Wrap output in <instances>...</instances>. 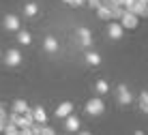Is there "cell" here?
Masks as SVG:
<instances>
[{
	"mask_svg": "<svg viewBox=\"0 0 148 135\" xmlns=\"http://www.w3.org/2000/svg\"><path fill=\"white\" fill-rule=\"evenodd\" d=\"M71 7H82V4H86V0H69Z\"/></svg>",
	"mask_w": 148,
	"mask_h": 135,
	"instance_id": "7402d4cb",
	"label": "cell"
},
{
	"mask_svg": "<svg viewBox=\"0 0 148 135\" xmlns=\"http://www.w3.org/2000/svg\"><path fill=\"white\" fill-rule=\"evenodd\" d=\"M17 43L30 45V43H32V37H30V32H26V30H19V32H17Z\"/></svg>",
	"mask_w": 148,
	"mask_h": 135,
	"instance_id": "2e32d148",
	"label": "cell"
},
{
	"mask_svg": "<svg viewBox=\"0 0 148 135\" xmlns=\"http://www.w3.org/2000/svg\"><path fill=\"white\" fill-rule=\"evenodd\" d=\"M86 62L92 64V66H97V64H101V56L97 54V51H88V54H86Z\"/></svg>",
	"mask_w": 148,
	"mask_h": 135,
	"instance_id": "e0dca14e",
	"label": "cell"
},
{
	"mask_svg": "<svg viewBox=\"0 0 148 135\" xmlns=\"http://www.w3.org/2000/svg\"><path fill=\"white\" fill-rule=\"evenodd\" d=\"M77 39H79V43L84 45V47H90L92 45V32H90L88 28H77Z\"/></svg>",
	"mask_w": 148,
	"mask_h": 135,
	"instance_id": "8992f818",
	"label": "cell"
},
{
	"mask_svg": "<svg viewBox=\"0 0 148 135\" xmlns=\"http://www.w3.org/2000/svg\"><path fill=\"white\" fill-rule=\"evenodd\" d=\"M4 26H7V30H19V17L17 15H7L4 17Z\"/></svg>",
	"mask_w": 148,
	"mask_h": 135,
	"instance_id": "4fadbf2b",
	"label": "cell"
},
{
	"mask_svg": "<svg viewBox=\"0 0 148 135\" xmlns=\"http://www.w3.org/2000/svg\"><path fill=\"white\" fill-rule=\"evenodd\" d=\"M11 110H13V112H17V114H26L30 107H28V103L24 101V99H15L13 105H11Z\"/></svg>",
	"mask_w": 148,
	"mask_h": 135,
	"instance_id": "8fae6325",
	"label": "cell"
},
{
	"mask_svg": "<svg viewBox=\"0 0 148 135\" xmlns=\"http://www.w3.org/2000/svg\"><path fill=\"white\" fill-rule=\"evenodd\" d=\"M127 11L135 13L137 17H148V4H146V2H137V0H133V2L127 7Z\"/></svg>",
	"mask_w": 148,
	"mask_h": 135,
	"instance_id": "277c9868",
	"label": "cell"
},
{
	"mask_svg": "<svg viewBox=\"0 0 148 135\" xmlns=\"http://www.w3.org/2000/svg\"><path fill=\"white\" fill-rule=\"evenodd\" d=\"M43 133V135H54V129L52 127H43V124H41V129H39V135Z\"/></svg>",
	"mask_w": 148,
	"mask_h": 135,
	"instance_id": "ffe728a7",
	"label": "cell"
},
{
	"mask_svg": "<svg viewBox=\"0 0 148 135\" xmlns=\"http://www.w3.org/2000/svg\"><path fill=\"white\" fill-rule=\"evenodd\" d=\"M4 62H7V66H17L22 62V54L17 49H9L7 56H4Z\"/></svg>",
	"mask_w": 148,
	"mask_h": 135,
	"instance_id": "52a82bcc",
	"label": "cell"
},
{
	"mask_svg": "<svg viewBox=\"0 0 148 135\" xmlns=\"http://www.w3.org/2000/svg\"><path fill=\"white\" fill-rule=\"evenodd\" d=\"M4 124H7V122H2V120H0V133H2V129H4Z\"/></svg>",
	"mask_w": 148,
	"mask_h": 135,
	"instance_id": "d4e9b609",
	"label": "cell"
},
{
	"mask_svg": "<svg viewBox=\"0 0 148 135\" xmlns=\"http://www.w3.org/2000/svg\"><path fill=\"white\" fill-rule=\"evenodd\" d=\"M71 112H73V103L64 101V103H60V105L56 107V118H64V116H69Z\"/></svg>",
	"mask_w": 148,
	"mask_h": 135,
	"instance_id": "ba28073f",
	"label": "cell"
},
{
	"mask_svg": "<svg viewBox=\"0 0 148 135\" xmlns=\"http://www.w3.org/2000/svg\"><path fill=\"white\" fill-rule=\"evenodd\" d=\"M43 47H45V51H47V54H56V51H58V41H56L54 37H45Z\"/></svg>",
	"mask_w": 148,
	"mask_h": 135,
	"instance_id": "7c38bea8",
	"label": "cell"
},
{
	"mask_svg": "<svg viewBox=\"0 0 148 135\" xmlns=\"http://www.w3.org/2000/svg\"><path fill=\"white\" fill-rule=\"evenodd\" d=\"M64 129H67V131H77L79 129V118L73 116V112H71L69 116H64Z\"/></svg>",
	"mask_w": 148,
	"mask_h": 135,
	"instance_id": "9c48e42d",
	"label": "cell"
},
{
	"mask_svg": "<svg viewBox=\"0 0 148 135\" xmlns=\"http://www.w3.org/2000/svg\"><path fill=\"white\" fill-rule=\"evenodd\" d=\"M95 90L99 92V95H108L110 92V84L105 79H97V84H95Z\"/></svg>",
	"mask_w": 148,
	"mask_h": 135,
	"instance_id": "9a60e30c",
	"label": "cell"
},
{
	"mask_svg": "<svg viewBox=\"0 0 148 135\" xmlns=\"http://www.w3.org/2000/svg\"><path fill=\"white\" fill-rule=\"evenodd\" d=\"M120 24H122V28H125V30H135L137 24H140V17H137L135 13H131V11H127V9H125V13L120 15Z\"/></svg>",
	"mask_w": 148,
	"mask_h": 135,
	"instance_id": "6da1fadb",
	"label": "cell"
},
{
	"mask_svg": "<svg viewBox=\"0 0 148 135\" xmlns=\"http://www.w3.org/2000/svg\"><path fill=\"white\" fill-rule=\"evenodd\" d=\"M2 133L15 135V133H19V127H17V124H13V122H7V124H4V129H2Z\"/></svg>",
	"mask_w": 148,
	"mask_h": 135,
	"instance_id": "d6986e66",
	"label": "cell"
},
{
	"mask_svg": "<svg viewBox=\"0 0 148 135\" xmlns=\"http://www.w3.org/2000/svg\"><path fill=\"white\" fill-rule=\"evenodd\" d=\"M24 13H26L28 17H34V15L39 13V7H37V4H34V2H28L26 7H24Z\"/></svg>",
	"mask_w": 148,
	"mask_h": 135,
	"instance_id": "ac0fdd59",
	"label": "cell"
},
{
	"mask_svg": "<svg viewBox=\"0 0 148 135\" xmlns=\"http://www.w3.org/2000/svg\"><path fill=\"white\" fill-rule=\"evenodd\" d=\"M95 11H97V15H99L101 19H105V22H110V19H112V11H110L108 7H105V4H99Z\"/></svg>",
	"mask_w": 148,
	"mask_h": 135,
	"instance_id": "5bb4252c",
	"label": "cell"
},
{
	"mask_svg": "<svg viewBox=\"0 0 148 135\" xmlns=\"http://www.w3.org/2000/svg\"><path fill=\"white\" fill-rule=\"evenodd\" d=\"M108 34H110V39H114V41L122 39V34H125V28H122V24H120V22H112V19H110Z\"/></svg>",
	"mask_w": 148,
	"mask_h": 135,
	"instance_id": "5b68a950",
	"label": "cell"
},
{
	"mask_svg": "<svg viewBox=\"0 0 148 135\" xmlns=\"http://www.w3.org/2000/svg\"><path fill=\"white\" fill-rule=\"evenodd\" d=\"M103 110H105V105H103V101H101L99 97L90 99V101L86 103V114H88V116H99V114H103Z\"/></svg>",
	"mask_w": 148,
	"mask_h": 135,
	"instance_id": "7a4b0ae2",
	"label": "cell"
},
{
	"mask_svg": "<svg viewBox=\"0 0 148 135\" xmlns=\"http://www.w3.org/2000/svg\"><path fill=\"white\" fill-rule=\"evenodd\" d=\"M137 2H146V4H148V0H137Z\"/></svg>",
	"mask_w": 148,
	"mask_h": 135,
	"instance_id": "484cf974",
	"label": "cell"
},
{
	"mask_svg": "<svg viewBox=\"0 0 148 135\" xmlns=\"http://www.w3.org/2000/svg\"><path fill=\"white\" fill-rule=\"evenodd\" d=\"M116 97H118V103H120V105H129V103L133 101V95H131V90H129L127 86H122V84L116 88Z\"/></svg>",
	"mask_w": 148,
	"mask_h": 135,
	"instance_id": "3957f363",
	"label": "cell"
},
{
	"mask_svg": "<svg viewBox=\"0 0 148 135\" xmlns=\"http://www.w3.org/2000/svg\"><path fill=\"white\" fill-rule=\"evenodd\" d=\"M118 2H120V4H122V7H125V9H127V7H129V4H131V2H133V0H118Z\"/></svg>",
	"mask_w": 148,
	"mask_h": 135,
	"instance_id": "cb8c5ba5",
	"label": "cell"
},
{
	"mask_svg": "<svg viewBox=\"0 0 148 135\" xmlns=\"http://www.w3.org/2000/svg\"><path fill=\"white\" fill-rule=\"evenodd\" d=\"M0 120L2 122H7V110H4V105L0 103Z\"/></svg>",
	"mask_w": 148,
	"mask_h": 135,
	"instance_id": "44dd1931",
	"label": "cell"
},
{
	"mask_svg": "<svg viewBox=\"0 0 148 135\" xmlns=\"http://www.w3.org/2000/svg\"><path fill=\"white\" fill-rule=\"evenodd\" d=\"M30 112H32V118H34V122H39V124H45L47 122V114H45L43 107H30Z\"/></svg>",
	"mask_w": 148,
	"mask_h": 135,
	"instance_id": "30bf717a",
	"label": "cell"
},
{
	"mask_svg": "<svg viewBox=\"0 0 148 135\" xmlns=\"http://www.w3.org/2000/svg\"><path fill=\"white\" fill-rule=\"evenodd\" d=\"M86 2H88V7H92V9H97L101 4V0H86Z\"/></svg>",
	"mask_w": 148,
	"mask_h": 135,
	"instance_id": "603a6c76",
	"label": "cell"
}]
</instances>
